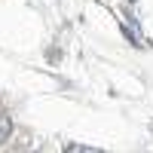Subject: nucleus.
Wrapping results in <instances>:
<instances>
[{
	"label": "nucleus",
	"instance_id": "nucleus-2",
	"mask_svg": "<svg viewBox=\"0 0 153 153\" xmlns=\"http://www.w3.org/2000/svg\"><path fill=\"white\" fill-rule=\"evenodd\" d=\"M9 135H12V120H9V113H0V144H6Z\"/></svg>",
	"mask_w": 153,
	"mask_h": 153
},
{
	"label": "nucleus",
	"instance_id": "nucleus-1",
	"mask_svg": "<svg viewBox=\"0 0 153 153\" xmlns=\"http://www.w3.org/2000/svg\"><path fill=\"white\" fill-rule=\"evenodd\" d=\"M123 25H126V34H129V37H132V40H135L138 46H150V43H147V37H144L141 31H138V22L132 19V12H129V9L123 12Z\"/></svg>",
	"mask_w": 153,
	"mask_h": 153
}]
</instances>
